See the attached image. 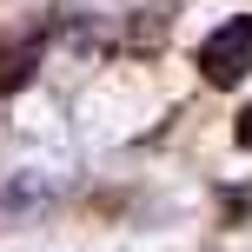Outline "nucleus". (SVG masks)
Masks as SVG:
<instances>
[{"label": "nucleus", "instance_id": "1", "mask_svg": "<svg viewBox=\"0 0 252 252\" xmlns=\"http://www.w3.org/2000/svg\"><path fill=\"white\" fill-rule=\"evenodd\" d=\"M252 66V13H232L226 27H213V33L199 40V80L206 87H239Z\"/></svg>", "mask_w": 252, "mask_h": 252}, {"label": "nucleus", "instance_id": "2", "mask_svg": "<svg viewBox=\"0 0 252 252\" xmlns=\"http://www.w3.org/2000/svg\"><path fill=\"white\" fill-rule=\"evenodd\" d=\"M40 47H47L40 27H7V33H0V100L20 93L27 80L40 73Z\"/></svg>", "mask_w": 252, "mask_h": 252}, {"label": "nucleus", "instance_id": "3", "mask_svg": "<svg viewBox=\"0 0 252 252\" xmlns=\"http://www.w3.org/2000/svg\"><path fill=\"white\" fill-rule=\"evenodd\" d=\"M232 139H239V146L252 153V106H246V113H239V126H232Z\"/></svg>", "mask_w": 252, "mask_h": 252}]
</instances>
